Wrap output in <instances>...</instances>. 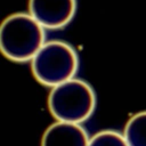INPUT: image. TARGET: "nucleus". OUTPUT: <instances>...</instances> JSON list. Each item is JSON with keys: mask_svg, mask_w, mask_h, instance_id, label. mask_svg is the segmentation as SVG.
<instances>
[{"mask_svg": "<svg viewBox=\"0 0 146 146\" xmlns=\"http://www.w3.org/2000/svg\"><path fill=\"white\" fill-rule=\"evenodd\" d=\"M75 11L76 0H29V14L48 30L65 27Z\"/></svg>", "mask_w": 146, "mask_h": 146, "instance_id": "obj_4", "label": "nucleus"}, {"mask_svg": "<svg viewBox=\"0 0 146 146\" xmlns=\"http://www.w3.org/2000/svg\"><path fill=\"white\" fill-rule=\"evenodd\" d=\"M88 146H129L123 133L116 130H102L95 133Z\"/></svg>", "mask_w": 146, "mask_h": 146, "instance_id": "obj_7", "label": "nucleus"}, {"mask_svg": "<svg viewBox=\"0 0 146 146\" xmlns=\"http://www.w3.org/2000/svg\"><path fill=\"white\" fill-rule=\"evenodd\" d=\"M31 68L41 84L54 88L74 79L79 70V56L66 41L50 40L31 60Z\"/></svg>", "mask_w": 146, "mask_h": 146, "instance_id": "obj_3", "label": "nucleus"}, {"mask_svg": "<svg viewBox=\"0 0 146 146\" xmlns=\"http://www.w3.org/2000/svg\"><path fill=\"white\" fill-rule=\"evenodd\" d=\"M123 136L129 146H146V111H141L129 119Z\"/></svg>", "mask_w": 146, "mask_h": 146, "instance_id": "obj_6", "label": "nucleus"}, {"mask_svg": "<svg viewBox=\"0 0 146 146\" xmlns=\"http://www.w3.org/2000/svg\"><path fill=\"white\" fill-rule=\"evenodd\" d=\"M89 140V135L81 124L57 121L43 133L41 146H88Z\"/></svg>", "mask_w": 146, "mask_h": 146, "instance_id": "obj_5", "label": "nucleus"}, {"mask_svg": "<svg viewBox=\"0 0 146 146\" xmlns=\"http://www.w3.org/2000/svg\"><path fill=\"white\" fill-rule=\"evenodd\" d=\"M44 30L29 13L11 14L0 26V50L13 62H30L47 42Z\"/></svg>", "mask_w": 146, "mask_h": 146, "instance_id": "obj_1", "label": "nucleus"}, {"mask_svg": "<svg viewBox=\"0 0 146 146\" xmlns=\"http://www.w3.org/2000/svg\"><path fill=\"white\" fill-rule=\"evenodd\" d=\"M48 107L57 121L81 124L92 115L96 95L87 81L74 78L51 89Z\"/></svg>", "mask_w": 146, "mask_h": 146, "instance_id": "obj_2", "label": "nucleus"}]
</instances>
